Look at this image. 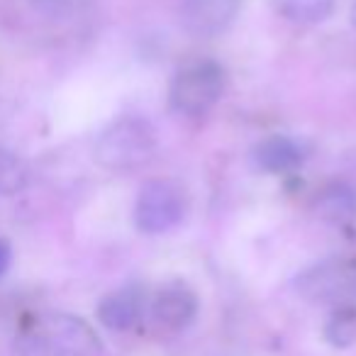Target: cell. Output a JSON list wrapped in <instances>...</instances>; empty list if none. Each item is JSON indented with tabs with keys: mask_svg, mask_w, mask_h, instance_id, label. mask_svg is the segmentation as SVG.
<instances>
[{
	"mask_svg": "<svg viewBox=\"0 0 356 356\" xmlns=\"http://www.w3.org/2000/svg\"><path fill=\"white\" fill-rule=\"evenodd\" d=\"M315 210L322 220L330 222H344L356 215V195L344 186H330L322 191L315 200Z\"/></svg>",
	"mask_w": 356,
	"mask_h": 356,
	"instance_id": "11",
	"label": "cell"
},
{
	"mask_svg": "<svg viewBox=\"0 0 356 356\" xmlns=\"http://www.w3.org/2000/svg\"><path fill=\"white\" fill-rule=\"evenodd\" d=\"M198 315V296L184 281H171L152 300V317L166 330H186Z\"/></svg>",
	"mask_w": 356,
	"mask_h": 356,
	"instance_id": "6",
	"label": "cell"
},
{
	"mask_svg": "<svg viewBox=\"0 0 356 356\" xmlns=\"http://www.w3.org/2000/svg\"><path fill=\"white\" fill-rule=\"evenodd\" d=\"M296 291L307 302L320 305H354L356 302V261L354 259H325L305 268L296 278Z\"/></svg>",
	"mask_w": 356,
	"mask_h": 356,
	"instance_id": "4",
	"label": "cell"
},
{
	"mask_svg": "<svg viewBox=\"0 0 356 356\" xmlns=\"http://www.w3.org/2000/svg\"><path fill=\"white\" fill-rule=\"evenodd\" d=\"M30 184V168L13 149L0 144V195H17Z\"/></svg>",
	"mask_w": 356,
	"mask_h": 356,
	"instance_id": "12",
	"label": "cell"
},
{
	"mask_svg": "<svg viewBox=\"0 0 356 356\" xmlns=\"http://www.w3.org/2000/svg\"><path fill=\"white\" fill-rule=\"evenodd\" d=\"M254 163L271 176L293 173L305 163V149L286 134H271L254 147Z\"/></svg>",
	"mask_w": 356,
	"mask_h": 356,
	"instance_id": "8",
	"label": "cell"
},
{
	"mask_svg": "<svg viewBox=\"0 0 356 356\" xmlns=\"http://www.w3.org/2000/svg\"><path fill=\"white\" fill-rule=\"evenodd\" d=\"M325 339L332 346H351L356 341V305H339L325 325Z\"/></svg>",
	"mask_w": 356,
	"mask_h": 356,
	"instance_id": "13",
	"label": "cell"
},
{
	"mask_svg": "<svg viewBox=\"0 0 356 356\" xmlns=\"http://www.w3.org/2000/svg\"><path fill=\"white\" fill-rule=\"evenodd\" d=\"M273 10L296 25H317L334 10L337 0H271Z\"/></svg>",
	"mask_w": 356,
	"mask_h": 356,
	"instance_id": "10",
	"label": "cell"
},
{
	"mask_svg": "<svg viewBox=\"0 0 356 356\" xmlns=\"http://www.w3.org/2000/svg\"><path fill=\"white\" fill-rule=\"evenodd\" d=\"M32 3L49 15H71V13H79L81 8H86L88 0H32Z\"/></svg>",
	"mask_w": 356,
	"mask_h": 356,
	"instance_id": "15",
	"label": "cell"
},
{
	"mask_svg": "<svg viewBox=\"0 0 356 356\" xmlns=\"http://www.w3.org/2000/svg\"><path fill=\"white\" fill-rule=\"evenodd\" d=\"M13 264V244L8 239H0V278L6 276Z\"/></svg>",
	"mask_w": 356,
	"mask_h": 356,
	"instance_id": "16",
	"label": "cell"
},
{
	"mask_svg": "<svg viewBox=\"0 0 356 356\" xmlns=\"http://www.w3.org/2000/svg\"><path fill=\"white\" fill-rule=\"evenodd\" d=\"M227 76L215 61H195L178 71L168 88V103L184 118H203L220 103Z\"/></svg>",
	"mask_w": 356,
	"mask_h": 356,
	"instance_id": "3",
	"label": "cell"
},
{
	"mask_svg": "<svg viewBox=\"0 0 356 356\" xmlns=\"http://www.w3.org/2000/svg\"><path fill=\"white\" fill-rule=\"evenodd\" d=\"M17 356H66L42 330L27 332L17 339Z\"/></svg>",
	"mask_w": 356,
	"mask_h": 356,
	"instance_id": "14",
	"label": "cell"
},
{
	"mask_svg": "<svg viewBox=\"0 0 356 356\" xmlns=\"http://www.w3.org/2000/svg\"><path fill=\"white\" fill-rule=\"evenodd\" d=\"M42 332L64 351L66 356H98L103 351L100 337L86 320L66 312L47 315L42 322Z\"/></svg>",
	"mask_w": 356,
	"mask_h": 356,
	"instance_id": "5",
	"label": "cell"
},
{
	"mask_svg": "<svg viewBox=\"0 0 356 356\" xmlns=\"http://www.w3.org/2000/svg\"><path fill=\"white\" fill-rule=\"evenodd\" d=\"M142 312H144V291L139 286H124L100 300L98 320L108 330L124 332L137 325Z\"/></svg>",
	"mask_w": 356,
	"mask_h": 356,
	"instance_id": "9",
	"label": "cell"
},
{
	"mask_svg": "<svg viewBox=\"0 0 356 356\" xmlns=\"http://www.w3.org/2000/svg\"><path fill=\"white\" fill-rule=\"evenodd\" d=\"M351 22L356 25V3H354V8H351Z\"/></svg>",
	"mask_w": 356,
	"mask_h": 356,
	"instance_id": "17",
	"label": "cell"
},
{
	"mask_svg": "<svg viewBox=\"0 0 356 356\" xmlns=\"http://www.w3.org/2000/svg\"><path fill=\"white\" fill-rule=\"evenodd\" d=\"M191 195L176 178H152L139 188L134 203V225L142 234H166L184 222Z\"/></svg>",
	"mask_w": 356,
	"mask_h": 356,
	"instance_id": "2",
	"label": "cell"
},
{
	"mask_svg": "<svg viewBox=\"0 0 356 356\" xmlns=\"http://www.w3.org/2000/svg\"><path fill=\"white\" fill-rule=\"evenodd\" d=\"M239 0H184L181 25L195 37H215L232 25Z\"/></svg>",
	"mask_w": 356,
	"mask_h": 356,
	"instance_id": "7",
	"label": "cell"
},
{
	"mask_svg": "<svg viewBox=\"0 0 356 356\" xmlns=\"http://www.w3.org/2000/svg\"><path fill=\"white\" fill-rule=\"evenodd\" d=\"M156 152V129L144 118H120L98 134L93 159L108 171L144 166Z\"/></svg>",
	"mask_w": 356,
	"mask_h": 356,
	"instance_id": "1",
	"label": "cell"
}]
</instances>
